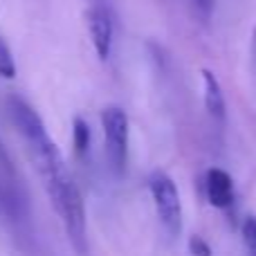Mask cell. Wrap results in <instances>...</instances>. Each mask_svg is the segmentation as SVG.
<instances>
[{
  "label": "cell",
  "mask_w": 256,
  "mask_h": 256,
  "mask_svg": "<svg viewBox=\"0 0 256 256\" xmlns=\"http://www.w3.org/2000/svg\"><path fill=\"white\" fill-rule=\"evenodd\" d=\"M9 115L25 144L27 158L43 184L50 204L56 212L63 230L68 234L72 250L79 256H86L90 250L88 245V216H86V202L81 189L72 176L70 166L66 164L56 142L48 132L40 115L18 94H12L7 102Z\"/></svg>",
  "instance_id": "obj_1"
},
{
  "label": "cell",
  "mask_w": 256,
  "mask_h": 256,
  "mask_svg": "<svg viewBox=\"0 0 256 256\" xmlns=\"http://www.w3.org/2000/svg\"><path fill=\"white\" fill-rule=\"evenodd\" d=\"M148 194L153 198L155 212H158L164 232L171 238H178L182 234V222L184 220H182V198L176 180L168 173L155 168L148 176Z\"/></svg>",
  "instance_id": "obj_2"
},
{
  "label": "cell",
  "mask_w": 256,
  "mask_h": 256,
  "mask_svg": "<svg viewBox=\"0 0 256 256\" xmlns=\"http://www.w3.org/2000/svg\"><path fill=\"white\" fill-rule=\"evenodd\" d=\"M102 128L108 166L115 178H124L128 166V135H130V122L126 110L120 106H106L102 110Z\"/></svg>",
  "instance_id": "obj_3"
},
{
  "label": "cell",
  "mask_w": 256,
  "mask_h": 256,
  "mask_svg": "<svg viewBox=\"0 0 256 256\" xmlns=\"http://www.w3.org/2000/svg\"><path fill=\"white\" fill-rule=\"evenodd\" d=\"M86 20H88V34L94 54L102 61H108L112 50V38H115V14H112L110 2L90 4L86 9Z\"/></svg>",
  "instance_id": "obj_4"
},
{
  "label": "cell",
  "mask_w": 256,
  "mask_h": 256,
  "mask_svg": "<svg viewBox=\"0 0 256 256\" xmlns=\"http://www.w3.org/2000/svg\"><path fill=\"white\" fill-rule=\"evenodd\" d=\"M204 194H207V200L212 207H216V209L232 207L234 196H236L232 176L218 166L209 168L207 176H204Z\"/></svg>",
  "instance_id": "obj_5"
},
{
  "label": "cell",
  "mask_w": 256,
  "mask_h": 256,
  "mask_svg": "<svg viewBox=\"0 0 256 256\" xmlns=\"http://www.w3.org/2000/svg\"><path fill=\"white\" fill-rule=\"evenodd\" d=\"M200 84H202V104L207 115L214 122L222 124L227 117V102H225V92H222V86L218 81V76L212 70L202 68L200 70Z\"/></svg>",
  "instance_id": "obj_6"
},
{
  "label": "cell",
  "mask_w": 256,
  "mask_h": 256,
  "mask_svg": "<svg viewBox=\"0 0 256 256\" xmlns=\"http://www.w3.org/2000/svg\"><path fill=\"white\" fill-rule=\"evenodd\" d=\"M90 140H92V135H90L88 122H86L81 115H76L74 122H72V142H74V153H76V158H86V155H88V150H90Z\"/></svg>",
  "instance_id": "obj_7"
},
{
  "label": "cell",
  "mask_w": 256,
  "mask_h": 256,
  "mask_svg": "<svg viewBox=\"0 0 256 256\" xmlns=\"http://www.w3.org/2000/svg\"><path fill=\"white\" fill-rule=\"evenodd\" d=\"M0 76L7 81L16 79V61H14L12 48L7 45V40L0 36Z\"/></svg>",
  "instance_id": "obj_8"
},
{
  "label": "cell",
  "mask_w": 256,
  "mask_h": 256,
  "mask_svg": "<svg viewBox=\"0 0 256 256\" xmlns=\"http://www.w3.org/2000/svg\"><path fill=\"white\" fill-rule=\"evenodd\" d=\"M240 236H243V243L248 248L250 256H256V216H245L240 222Z\"/></svg>",
  "instance_id": "obj_9"
},
{
  "label": "cell",
  "mask_w": 256,
  "mask_h": 256,
  "mask_svg": "<svg viewBox=\"0 0 256 256\" xmlns=\"http://www.w3.org/2000/svg\"><path fill=\"white\" fill-rule=\"evenodd\" d=\"M189 252L194 256H212V248H209L207 240H202L200 236H191L189 238Z\"/></svg>",
  "instance_id": "obj_10"
},
{
  "label": "cell",
  "mask_w": 256,
  "mask_h": 256,
  "mask_svg": "<svg viewBox=\"0 0 256 256\" xmlns=\"http://www.w3.org/2000/svg\"><path fill=\"white\" fill-rule=\"evenodd\" d=\"M194 4H196V9H198V12L202 14L204 18L212 16V12H214V0H194Z\"/></svg>",
  "instance_id": "obj_11"
},
{
  "label": "cell",
  "mask_w": 256,
  "mask_h": 256,
  "mask_svg": "<svg viewBox=\"0 0 256 256\" xmlns=\"http://www.w3.org/2000/svg\"><path fill=\"white\" fill-rule=\"evenodd\" d=\"M0 164L7 168H12V162H9V155H7V148H4L2 140H0Z\"/></svg>",
  "instance_id": "obj_12"
},
{
  "label": "cell",
  "mask_w": 256,
  "mask_h": 256,
  "mask_svg": "<svg viewBox=\"0 0 256 256\" xmlns=\"http://www.w3.org/2000/svg\"><path fill=\"white\" fill-rule=\"evenodd\" d=\"M88 2V7L90 4H106V2H110V0H86Z\"/></svg>",
  "instance_id": "obj_13"
}]
</instances>
